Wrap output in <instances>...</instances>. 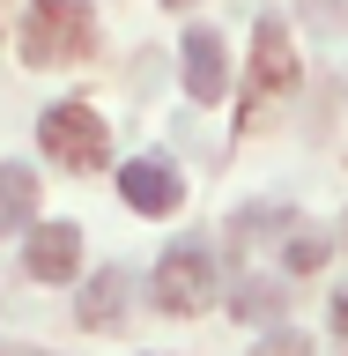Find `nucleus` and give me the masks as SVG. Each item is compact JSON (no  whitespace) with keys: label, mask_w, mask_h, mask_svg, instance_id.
Returning <instances> with one entry per match:
<instances>
[{"label":"nucleus","mask_w":348,"mask_h":356,"mask_svg":"<svg viewBox=\"0 0 348 356\" xmlns=\"http://www.w3.org/2000/svg\"><path fill=\"white\" fill-rule=\"evenodd\" d=\"M97 38V15H89V0H30V15H22V52L30 67H74Z\"/></svg>","instance_id":"obj_1"},{"label":"nucleus","mask_w":348,"mask_h":356,"mask_svg":"<svg viewBox=\"0 0 348 356\" xmlns=\"http://www.w3.org/2000/svg\"><path fill=\"white\" fill-rule=\"evenodd\" d=\"M38 149L60 171H97L111 156V134H104V119L89 104H52V111H38Z\"/></svg>","instance_id":"obj_2"},{"label":"nucleus","mask_w":348,"mask_h":356,"mask_svg":"<svg viewBox=\"0 0 348 356\" xmlns=\"http://www.w3.org/2000/svg\"><path fill=\"white\" fill-rule=\"evenodd\" d=\"M156 305L163 312H178V319H193V312H208L215 305V252H208V245H171V252H163V260H156Z\"/></svg>","instance_id":"obj_3"},{"label":"nucleus","mask_w":348,"mask_h":356,"mask_svg":"<svg viewBox=\"0 0 348 356\" xmlns=\"http://www.w3.org/2000/svg\"><path fill=\"white\" fill-rule=\"evenodd\" d=\"M289 89H297V44L274 15H260L252 22V97H245V111L260 119L267 97H289Z\"/></svg>","instance_id":"obj_4"},{"label":"nucleus","mask_w":348,"mask_h":356,"mask_svg":"<svg viewBox=\"0 0 348 356\" xmlns=\"http://www.w3.org/2000/svg\"><path fill=\"white\" fill-rule=\"evenodd\" d=\"M178 60H185V97L193 104H222L230 97V44H222V30L193 22L185 44H178Z\"/></svg>","instance_id":"obj_5"},{"label":"nucleus","mask_w":348,"mask_h":356,"mask_svg":"<svg viewBox=\"0 0 348 356\" xmlns=\"http://www.w3.org/2000/svg\"><path fill=\"white\" fill-rule=\"evenodd\" d=\"M119 193H126L133 216H178V200H185V178H178L171 156H133L126 171H119Z\"/></svg>","instance_id":"obj_6"},{"label":"nucleus","mask_w":348,"mask_h":356,"mask_svg":"<svg viewBox=\"0 0 348 356\" xmlns=\"http://www.w3.org/2000/svg\"><path fill=\"white\" fill-rule=\"evenodd\" d=\"M82 267V230L74 222H38V238H30V275L38 282H67Z\"/></svg>","instance_id":"obj_7"},{"label":"nucleus","mask_w":348,"mask_h":356,"mask_svg":"<svg viewBox=\"0 0 348 356\" xmlns=\"http://www.w3.org/2000/svg\"><path fill=\"white\" fill-rule=\"evenodd\" d=\"M30 222H38V171L0 163V238H22Z\"/></svg>","instance_id":"obj_8"},{"label":"nucleus","mask_w":348,"mask_h":356,"mask_svg":"<svg viewBox=\"0 0 348 356\" xmlns=\"http://www.w3.org/2000/svg\"><path fill=\"white\" fill-rule=\"evenodd\" d=\"M74 319H82V327H119V319H126V275H119V267H104V275L82 289Z\"/></svg>","instance_id":"obj_9"},{"label":"nucleus","mask_w":348,"mask_h":356,"mask_svg":"<svg viewBox=\"0 0 348 356\" xmlns=\"http://www.w3.org/2000/svg\"><path fill=\"white\" fill-rule=\"evenodd\" d=\"M230 312H238V319H252V327H267V319H282V312H289V297H282V282H267V275H245L238 297H230Z\"/></svg>","instance_id":"obj_10"},{"label":"nucleus","mask_w":348,"mask_h":356,"mask_svg":"<svg viewBox=\"0 0 348 356\" xmlns=\"http://www.w3.org/2000/svg\"><path fill=\"white\" fill-rule=\"evenodd\" d=\"M319 260H326V238H319V230H297V238H289V267H297V275H311Z\"/></svg>","instance_id":"obj_11"},{"label":"nucleus","mask_w":348,"mask_h":356,"mask_svg":"<svg viewBox=\"0 0 348 356\" xmlns=\"http://www.w3.org/2000/svg\"><path fill=\"white\" fill-rule=\"evenodd\" d=\"M252 356H311V341H304V334H267V341H260V349H252Z\"/></svg>","instance_id":"obj_12"},{"label":"nucleus","mask_w":348,"mask_h":356,"mask_svg":"<svg viewBox=\"0 0 348 356\" xmlns=\"http://www.w3.org/2000/svg\"><path fill=\"white\" fill-rule=\"evenodd\" d=\"M333 334H341V341H348V289H341V297H333Z\"/></svg>","instance_id":"obj_13"},{"label":"nucleus","mask_w":348,"mask_h":356,"mask_svg":"<svg viewBox=\"0 0 348 356\" xmlns=\"http://www.w3.org/2000/svg\"><path fill=\"white\" fill-rule=\"evenodd\" d=\"M163 8H193V0H163Z\"/></svg>","instance_id":"obj_14"},{"label":"nucleus","mask_w":348,"mask_h":356,"mask_svg":"<svg viewBox=\"0 0 348 356\" xmlns=\"http://www.w3.org/2000/svg\"><path fill=\"white\" fill-rule=\"evenodd\" d=\"M341 238H348V230H341Z\"/></svg>","instance_id":"obj_15"}]
</instances>
